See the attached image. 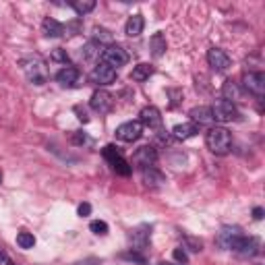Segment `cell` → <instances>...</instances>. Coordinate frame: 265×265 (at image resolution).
<instances>
[{
    "instance_id": "obj_1",
    "label": "cell",
    "mask_w": 265,
    "mask_h": 265,
    "mask_svg": "<svg viewBox=\"0 0 265 265\" xmlns=\"http://www.w3.org/2000/svg\"><path fill=\"white\" fill-rule=\"evenodd\" d=\"M205 143H207L211 153L224 155L230 151L232 135L228 133V129H224V126H213V129H209L207 135H205Z\"/></svg>"
},
{
    "instance_id": "obj_2",
    "label": "cell",
    "mask_w": 265,
    "mask_h": 265,
    "mask_svg": "<svg viewBox=\"0 0 265 265\" xmlns=\"http://www.w3.org/2000/svg\"><path fill=\"white\" fill-rule=\"evenodd\" d=\"M21 66H23V71L27 73V79L31 81L33 85H44L46 83V68H44V62L37 56L23 58Z\"/></svg>"
},
{
    "instance_id": "obj_3",
    "label": "cell",
    "mask_w": 265,
    "mask_h": 265,
    "mask_svg": "<svg viewBox=\"0 0 265 265\" xmlns=\"http://www.w3.org/2000/svg\"><path fill=\"white\" fill-rule=\"evenodd\" d=\"M211 116L218 122H232L240 118V112L236 110V106L228 100H218L211 106Z\"/></svg>"
},
{
    "instance_id": "obj_4",
    "label": "cell",
    "mask_w": 265,
    "mask_h": 265,
    "mask_svg": "<svg viewBox=\"0 0 265 265\" xmlns=\"http://www.w3.org/2000/svg\"><path fill=\"white\" fill-rule=\"evenodd\" d=\"M102 62L112 66V68H118V66H124L126 62H129V54H126V50L122 46L110 44L106 50H102Z\"/></svg>"
},
{
    "instance_id": "obj_5",
    "label": "cell",
    "mask_w": 265,
    "mask_h": 265,
    "mask_svg": "<svg viewBox=\"0 0 265 265\" xmlns=\"http://www.w3.org/2000/svg\"><path fill=\"white\" fill-rule=\"evenodd\" d=\"M207 62L215 73H226L232 66L230 56L224 50H220V48H211V50H207Z\"/></svg>"
},
{
    "instance_id": "obj_6",
    "label": "cell",
    "mask_w": 265,
    "mask_h": 265,
    "mask_svg": "<svg viewBox=\"0 0 265 265\" xmlns=\"http://www.w3.org/2000/svg\"><path fill=\"white\" fill-rule=\"evenodd\" d=\"M89 106L93 108L95 112L108 114V112H110L112 108H114V97H112V93H108L106 89H97V91H93V95H91Z\"/></svg>"
},
{
    "instance_id": "obj_7",
    "label": "cell",
    "mask_w": 265,
    "mask_h": 265,
    "mask_svg": "<svg viewBox=\"0 0 265 265\" xmlns=\"http://www.w3.org/2000/svg\"><path fill=\"white\" fill-rule=\"evenodd\" d=\"M141 133H143V126H141L139 120L124 122V124H120L118 129H116V137H118L120 141H124V143H133V141H137V139L141 137Z\"/></svg>"
},
{
    "instance_id": "obj_8",
    "label": "cell",
    "mask_w": 265,
    "mask_h": 265,
    "mask_svg": "<svg viewBox=\"0 0 265 265\" xmlns=\"http://www.w3.org/2000/svg\"><path fill=\"white\" fill-rule=\"evenodd\" d=\"M133 162H135V166H139L141 170L143 168H151V166L158 162V151H155L151 145H143V147H139V149L135 151Z\"/></svg>"
},
{
    "instance_id": "obj_9",
    "label": "cell",
    "mask_w": 265,
    "mask_h": 265,
    "mask_svg": "<svg viewBox=\"0 0 265 265\" xmlns=\"http://www.w3.org/2000/svg\"><path fill=\"white\" fill-rule=\"evenodd\" d=\"M91 81L97 83V85H110L116 81V68L108 66L104 62L95 64V68L91 71Z\"/></svg>"
},
{
    "instance_id": "obj_10",
    "label": "cell",
    "mask_w": 265,
    "mask_h": 265,
    "mask_svg": "<svg viewBox=\"0 0 265 265\" xmlns=\"http://www.w3.org/2000/svg\"><path fill=\"white\" fill-rule=\"evenodd\" d=\"M242 83H244V87L251 91V93H255V95H263L265 93V75L259 71V73H244V77H242Z\"/></svg>"
},
{
    "instance_id": "obj_11",
    "label": "cell",
    "mask_w": 265,
    "mask_h": 265,
    "mask_svg": "<svg viewBox=\"0 0 265 265\" xmlns=\"http://www.w3.org/2000/svg\"><path fill=\"white\" fill-rule=\"evenodd\" d=\"M149 232L151 228L147 224H141V226H137L135 230H131V242H133V251L137 253H141L145 247H147V242H149Z\"/></svg>"
},
{
    "instance_id": "obj_12",
    "label": "cell",
    "mask_w": 265,
    "mask_h": 265,
    "mask_svg": "<svg viewBox=\"0 0 265 265\" xmlns=\"http://www.w3.org/2000/svg\"><path fill=\"white\" fill-rule=\"evenodd\" d=\"M139 122L141 126H149V129H158L162 126V114L155 106H145L139 112Z\"/></svg>"
},
{
    "instance_id": "obj_13",
    "label": "cell",
    "mask_w": 265,
    "mask_h": 265,
    "mask_svg": "<svg viewBox=\"0 0 265 265\" xmlns=\"http://www.w3.org/2000/svg\"><path fill=\"white\" fill-rule=\"evenodd\" d=\"M141 178L147 186H162L166 182V176L160 172V170H155L153 166L151 168H143L141 170Z\"/></svg>"
},
{
    "instance_id": "obj_14",
    "label": "cell",
    "mask_w": 265,
    "mask_h": 265,
    "mask_svg": "<svg viewBox=\"0 0 265 265\" xmlns=\"http://www.w3.org/2000/svg\"><path fill=\"white\" fill-rule=\"evenodd\" d=\"M197 133H199V126L195 122H182V124H176L172 129L174 139H189V137L197 135Z\"/></svg>"
},
{
    "instance_id": "obj_15",
    "label": "cell",
    "mask_w": 265,
    "mask_h": 265,
    "mask_svg": "<svg viewBox=\"0 0 265 265\" xmlns=\"http://www.w3.org/2000/svg\"><path fill=\"white\" fill-rule=\"evenodd\" d=\"M143 27H145V21H143V15H133L129 21L124 25V33L129 37H137L143 33Z\"/></svg>"
},
{
    "instance_id": "obj_16",
    "label": "cell",
    "mask_w": 265,
    "mask_h": 265,
    "mask_svg": "<svg viewBox=\"0 0 265 265\" xmlns=\"http://www.w3.org/2000/svg\"><path fill=\"white\" fill-rule=\"evenodd\" d=\"M149 48H151V54L155 58H162L166 54V48H168V44H166V35L162 31L158 33H153L151 35V40H149Z\"/></svg>"
},
{
    "instance_id": "obj_17",
    "label": "cell",
    "mask_w": 265,
    "mask_h": 265,
    "mask_svg": "<svg viewBox=\"0 0 265 265\" xmlns=\"http://www.w3.org/2000/svg\"><path fill=\"white\" fill-rule=\"evenodd\" d=\"M189 116H191V120L195 122V124H207V122H211L213 120V116H211V108H205V106H199V108H193V110L189 112Z\"/></svg>"
},
{
    "instance_id": "obj_18",
    "label": "cell",
    "mask_w": 265,
    "mask_h": 265,
    "mask_svg": "<svg viewBox=\"0 0 265 265\" xmlns=\"http://www.w3.org/2000/svg\"><path fill=\"white\" fill-rule=\"evenodd\" d=\"M62 33H64V25L62 23H58L56 19H52V17L44 19V35L46 37H60Z\"/></svg>"
},
{
    "instance_id": "obj_19",
    "label": "cell",
    "mask_w": 265,
    "mask_h": 265,
    "mask_svg": "<svg viewBox=\"0 0 265 265\" xmlns=\"http://www.w3.org/2000/svg\"><path fill=\"white\" fill-rule=\"evenodd\" d=\"M77 77H79V71L75 66H64L62 71L56 73V81L60 85H73L77 81Z\"/></svg>"
},
{
    "instance_id": "obj_20",
    "label": "cell",
    "mask_w": 265,
    "mask_h": 265,
    "mask_svg": "<svg viewBox=\"0 0 265 265\" xmlns=\"http://www.w3.org/2000/svg\"><path fill=\"white\" fill-rule=\"evenodd\" d=\"M151 75H153V66L147 64V62H141V64H137V66L133 68L131 79H133V81H145V79H149Z\"/></svg>"
},
{
    "instance_id": "obj_21",
    "label": "cell",
    "mask_w": 265,
    "mask_h": 265,
    "mask_svg": "<svg viewBox=\"0 0 265 265\" xmlns=\"http://www.w3.org/2000/svg\"><path fill=\"white\" fill-rule=\"evenodd\" d=\"M222 93H224V100H228V102L232 100V104H234V100H240V87L234 81H226L222 87Z\"/></svg>"
},
{
    "instance_id": "obj_22",
    "label": "cell",
    "mask_w": 265,
    "mask_h": 265,
    "mask_svg": "<svg viewBox=\"0 0 265 265\" xmlns=\"http://www.w3.org/2000/svg\"><path fill=\"white\" fill-rule=\"evenodd\" d=\"M236 234H240V230L238 228H222V232L218 234V244L222 249H228V244H230V240L236 236Z\"/></svg>"
},
{
    "instance_id": "obj_23",
    "label": "cell",
    "mask_w": 265,
    "mask_h": 265,
    "mask_svg": "<svg viewBox=\"0 0 265 265\" xmlns=\"http://www.w3.org/2000/svg\"><path fill=\"white\" fill-rule=\"evenodd\" d=\"M110 166H112V170H114L116 174H120V176H129V174H131V166H129V162L122 158V155H118L116 160H112Z\"/></svg>"
},
{
    "instance_id": "obj_24",
    "label": "cell",
    "mask_w": 265,
    "mask_h": 265,
    "mask_svg": "<svg viewBox=\"0 0 265 265\" xmlns=\"http://www.w3.org/2000/svg\"><path fill=\"white\" fill-rule=\"evenodd\" d=\"M71 6L79 15H87V13H91L93 8H95V0H73Z\"/></svg>"
},
{
    "instance_id": "obj_25",
    "label": "cell",
    "mask_w": 265,
    "mask_h": 265,
    "mask_svg": "<svg viewBox=\"0 0 265 265\" xmlns=\"http://www.w3.org/2000/svg\"><path fill=\"white\" fill-rule=\"evenodd\" d=\"M17 244L21 249H33L35 247V236L31 232H19L17 234Z\"/></svg>"
},
{
    "instance_id": "obj_26",
    "label": "cell",
    "mask_w": 265,
    "mask_h": 265,
    "mask_svg": "<svg viewBox=\"0 0 265 265\" xmlns=\"http://www.w3.org/2000/svg\"><path fill=\"white\" fill-rule=\"evenodd\" d=\"M102 46L100 44H97V42H89V44H87L85 48H83V58H85V60H91V58H95V56H102Z\"/></svg>"
},
{
    "instance_id": "obj_27",
    "label": "cell",
    "mask_w": 265,
    "mask_h": 265,
    "mask_svg": "<svg viewBox=\"0 0 265 265\" xmlns=\"http://www.w3.org/2000/svg\"><path fill=\"white\" fill-rule=\"evenodd\" d=\"M184 242H186V247H189L193 253H201L203 251L201 238H195V236H191V234H184Z\"/></svg>"
},
{
    "instance_id": "obj_28",
    "label": "cell",
    "mask_w": 265,
    "mask_h": 265,
    "mask_svg": "<svg viewBox=\"0 0 265 265\" xmlns=\"http://www.w3.org/2000/svg\"><path fill=\"white\" fill-rule=\"evenodd\" d=\"M50 58L54 62H60V64H68V54H66V50H62V48H56V50H52V54H50Z\"/></svg>"
},
{
    "instance_id": "obj_29",
    "label": "cell",
    "mask_w": 265,
    "mask_h": 265,
    "mask_svg": "<svg viewBox=\"0 0 265 265\" xmlns=\"http://www.w3.org/2000/svg\"><path fill=\"white\" fill-rule=\"evenodd\" d=\"M89 230L93 234H100V236H104V234H108V224L102 222V220H95V222L89 224Z\"/></svg>"
},
{
    "instance_id": "obj_30",
    "label": "cell",
    "mask_w": 265,
    "mask_h": 265,
    "mask_svg": "<svg viewBox=\"0 0 265 265\" xmlns=\"http://www.w3.org/2000/svg\"><path fill=\"white\" fill-rule=\"evenodd\" d=\"M93 42H100V46H102V42L112 44V35H110V31H106V29L95 27V40Z\"/></svg>"
},
{
    "instance_id": "obj_31",
    "label": "cell",
    "mask_w": 265,
    "mask_h": 265,
    "mask_svg": "<svg viewBox=\"0 0 265 265\" xmlns=\"http://www.w3.org/2000/svg\"><path fill=\"white\" fill-rule=\"evenodd\" d=\"M120 257H122V259H126V261H133V263L145 265V257H143L141 253H137V251H131V253H122Z\"/></svg>"
},
{
    "instance_id": "obj_32",
    "label": "cell",
    "mask_w": 265,
    "mask_h": 265,
    "mask_svg": "<svg viewBox=\"0 0 265 265\" xmlns=\"http://www.w3.org/2000/svg\"><path fill=\"white\" fill-rule=\"evenodd\" d=\"M102 155H104V158L108 160V162H112V160H116V158H118V151H116V147L114 145H106L104 147V149H102Z\"/></svg>"
},
{
    "instance_id": "obj_33",
    "label": "cell",
    "mask_w": 265,
    "mask_h": 265,
    "mask_svg": "<svg viewBox=\"0 0 265 265\" xmlns=\"http://www.w3.org/2000/svg\"><path fill=\"white\" fill-rule=\"evenodd\" d=\"M174 259L178 261V263H182V265H186L189 263V257H186V253H184V249H174Z\"/></svg>"
},
{
    "instance_id": "obj_34",
    "label": "cell",
    "mask_w": 265,
    "mask_h": 265,
    "mask_svg": "<svg viewBox=\"0 0 265 265\" xmlns=\"http://www.w3.org/2000/svg\"><path fill=\"white\" fill-rule=\"evenodd\" d=\"M75 114H77V118H79L83 124H87V122H89V116H87L85 108H81V106H75Z\"/></svg>"
},
{
    "instance_id": "obj_35",
    "label": "cell",
    "mask_w": 265,
    "mask_h": 265,
    "mask_svg": "<svg viewBox=\"0 0 265 265\" xmlns=\"http://www.w3.org/2000/svg\"><path fill=\"white\" fill-rule=\"evenodd\" d=\"M73 143H77V145H85V143H87V135L81 133V131H75V133H73Z\"/></svg>"
},
{
    "instance_id": "obj_36",
    "label": "cell",
    "mask_w": 265,
    "mask_h": 265,
    "mask_svg": "<svg viewBox=\"0 0 265 265\" xmlns=\"http://www.w3.org/2000/svg\"><path fill=\"white\" fill-rule=\"evenodd\" d=\"M77 211H79L81 218H85V215H89V213H91V205H89V203H81V205H79V209H77Z\"/></svg>"
},
{
    "instance_id": "obj_37",
    "label": "cell",
    "mask_w": 265,
    "mask_h": 265,
    "mask_svg": "<svg viewBox=\"0 0 265 265\" xmlns=\"http://www.w3.org/2000/svg\"><path fill=\"white\" fill-rule=\"evenodd\" d=\"M73 265H100V259H95V257H89V259H85V261H77Z\"/></svg>"
},
{
    "instance_id": "obj_38",
    "label": "cell",
    "mask_w": 265,
    "mask_h": 265,
    "mask_svg": "<svg viewBox=\"0 0 265 265\" xmlns=\"http://www.w3.org/2000/svg\"><path fill=\"white\" fill-rule=\"evenodd\" d=\"M253 218H255V220H263V209H261V207H255V209H253Z\"/></svg>"
},
{
    "instance_id": "obj_39",
    "label": "cell",
    "mask_w": 265,
    "mask_h": 265,
    "mask_svg": "<svg viewBox=\"0 0 265 265\" xmlns=\"http://www.w3.org/2000/svg\"><path fill=\"white\" fill-rule=\"evenodd\" d=\"M0 265H11V261H8V257H6V253H2V251H0Z\"/></svg>"
},
{
    "instance_id": "obj_40",
    "label": "cell",
    "mask_w": 265,
    "mask_h": 265,
    "mask_svg": "<svg viewBox=\"0 0 265 265\" xmlns=\"http://www.w3.org/2000/svg\"><path fill=\"white\" fill-rule=\"evenodd\" d=\"M160 265H174V263H166V261H164V263H160Z\"/></svg>"
},
{
    "instance_id": "obj_41",
    "label": "cell",
    "mask_w": 265,
    "mask_h": 265,
    "mask_svg": "<svg viewBox=\"0 0 265 265\" xmlns=\"http://www.w3.org/2000/svg\"><path fill=\"white\" fill-rule=\"evenodd\" d=\"M0 182H2V174H0Z\"/></svg>"
}]
</instances>
